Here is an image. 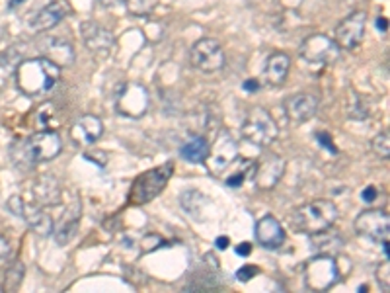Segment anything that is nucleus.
<instances>
[{"label": "nucleus", "instance_id": "38", "mask_svg": "<svg viewBox=\"0 0 390 293\" xmlns=\"http://www.w3.org/2000/svg\"><path fill=\"white\" fill-rule=\"evenodd\" d=\"M361 200L365 201V203H371V201L377 200V188L375 186H367L363 192H361Z\"/></svg>", "mask_w": 390, "mask_h": 293}, {"label": "nucleus", "instance_id": "41", "mask_svg": "<svg viewBox=\"0 0 390 293\" xmlns=\"http://www.w3.org/2000/svg\"><path fill=\"white\" fill-rule=\"evenodd\" d=\"M215 245H217L219 250H227L230 247V239L229 237H219V239L215 240Z\"/></svg>", "mask_w": 390, "mask_h": 293}, {"label": "nucleus", "instance_id": "21", "mask_svg": "<svg viewBox=\"0 0 390 293\" xmlns=\"http://www.w3.org/2000/svg\"><path fill=\"white\" fill-rule=\"evenodd\" d=\"M310 237V247L316 255H324V256H337L342 252L344 248V239L342 235L337 231H334L332 227L324 229V231L313 233L308 235Z\"/></svg>", "mask_w": 390, "mask_h": 293}, {"label": "nucleus", "instance_id": "19", "mask_svg": "<svg viewBox=\"0 0 390 293\" xmlns=\"http://www.w3.org/2000/svg\"><path fill=\"white\" fill-rule=\"evenodd\" d=\"M33 198L39 208H53L61 203V186L51 174L39 176L33 184Z\"/></svg>", "mask_w": 390, "mask_h": 293}, {"label": "nucleus", "instance_id": "6", "mask_svg": "<svg viewBox=\"0 0 390 293\" xmlns=\"http://www.w3.org/2000/svg\"><path fill=\"white\" fill-rule=\"evenodd\" d=\"M303 278H305V286L310 292H326V289L337 284L340 268H337L334 256L318 255L305 264Z\"/></svg>", "mask_w": 390, "mask_h": 293}, {"label": "nucleus", "instance_id": "29", "mask_svg": "<svg viewBox=\"0 0 390 293\" xmlns=\"http://www.w3.org/2000/svg\"><path fill=\"white\" fill-rule=\"evenodd\" d=\"M373 151H375L381 159H389L390 156V137L389 132H383L373 139Z\"/></svg>", "mask_w": 390, "mask_h": 293}, {"label": "nucleus", "instance_id": "14", "mask_svg": "<svg viewBox=\"0 0 390 293\" xmlns=\"http://www.w3.org/2000/svg\"><path fill=\"white\" fill-rule=\"evenodd\" d=\"M104 135V124L98 116L86 114L70 125V139L78 146H90Z\"/></svg>", "mask_w": 390, "mask_h": 293}, {"label": "nucleus", "instance_id": "12", "mask_svg": "<svg viewBox=\"0 0 390 293\" xmlns=\"http://www.w3.org/2000/svg\"><path fill=\"white\" fill-rule=\"evenodd\" d=\"M365 26H367V12L357 10L336 26V43L337 47H344L347 51H352L359 46L365 33Z\"/></svg>", "mask_w": 390, "mask_h": 293}, {"label": "nucleus", "instance_id": "30", "mask_svg": "<svg viewBox=\"0 0 390 293\" xmlns=\"http://www.w3.org/2000/svg\"><path fill=\"white\" fill-rule=\"evenodd\" d=\"M22 279H23V266L20 262H16L12 268H8L6 284H4V287H6V289H16V287L22 284Z\"/></svg>", "mask_w": 390, "mask_h": 293}, {"label": "nucleus", "instance_id": "1", "mask_svg": "<svg viewBox=\"0 0 390 293\" xmlns=\"http://www.w3.org/2000/svg\"><path fill=\"white\" fill-rule=\"evenodd\" d=\"M61 78V67L49 57H33L22 61L16 69V85L26 96H41L53 90Z\"/></svg>", "mask_w": 390, "mask_h": 293}, {"label": "nucleus", "instance_id": "16", "mask_svg": "<svg viewBox=\"0 0 390 293\" xmlns=\"http://www.w3.org/2000/svg\"><path fill=\"white\" fill-rule=\"evenodd\" d=\"M70 14V4L67 0H55L49 2L45 8H41L31 20V30L33 31H49Z\"/></svg>", "mask_w": 390, "mask_h": 293}, {"label": "nucleus", "instance_id": "32", "mask_svg": "<svg viewBox=\"0 0 390 293\" xmlns=\"http://www.w3.org/2000/svg\"><path fill=\"white\" fill-rule=\"evenodd\" d=\"M316 143L322 146V149H326L330 154H337V146L336 143L332 141V135L326 132H318L316 133Z\"/></svg>", "mask_w": 390, "mask_h": 293}, {"label": "nucleus", "instance_id": "5", "mask_svg": "<svg viewBox=\"0 0 390 293\" xmlns=\"http://www.w3.org/2000/svg\"><path fill=\"white\" fill-rule=\"evenodd\" d=\"M240 133L252 145L268 146L277 139L279 129H277L276 119L271 117L268 110L261 108V106H254L246 112L244 122L240 125Z\"/></svg>", "mask_w": 390, "mask_h": 293}, {"label": "nucleus", "instance_id": "42", "mask_svg": "<svg viewBox=\"0 0 390 293\" xmlns=\"http://www.w3.org/2000/svg\"><path fill=\"white\" fill-rule=\"evenodd\" d=\"M386 23H389V20H386V18H377V30L386 31L389 30V28H386Z\"/></svg>", "mask_w": 390, "mask_h": 293}, {"label": "nucleus", "instance_id": "34", "mask_svg": "<svg viewBox=\"0 0 390 293\" xmlns=\"http://www.w3.org/2000/svg\"><path fill=\"white\" fill-rule=\"evenodd\" d=\"M250 169H252V166H246L244 170H237L234 174H230V176L227 178V180H224V184L230 186V188H240V186L244 184L246 172H248V170H250Z\"/></svg>", "mask_w": 390, "mask_h": 293}, {"label": "nucleus", "instance_id": "17", "mask_svg": "<svg viewBox=\"0 0 390 293\" xmlns=\"http://www.w3.org/2000/svg\"><path fill=\"white\" fill-rule=\"evenodd\" d=\"M318 98L313 94H295L285 100V114L293 124H305L316 114Z\"/></svg>", "mask_w": 390, "mask_h": 293}, {"label": "nucleus", "instance_id": "8", "mask_svg": "<svg viewBox=\"0 0 390 293\" xmlns=\"http://www.w3.org/2000/svg\"><path fill=\"white\" fill-rule=\"evenodd\" d=\"M300 59L310 65H332L340 57V47L334 39L324 33H313L300 43L298 49Z\"/></svg>", "mask_w": 390, "mask_h": 293}, {"label": "nucleus", "instance_id": "45", "mask_svg": "<svg viewBox=\"0 0 390 293\" xmlns=\"http://www.w3.org/2000/svg\"><path fill=\"white\" fill-rule=\"evenodd\" d=\"M357 292H361V293L369 292V287L367 286H359V289H357Z\"/></svg>", "mask_w": 390, "mask_h": 293}, {"label": "nucleus", "instance_id": "3", "mask_svg": "<svg viewBox=\"0 0 390 293\" xmlns=\"http://www.w3.org/2000/svg\"><path fill=\"white\" fill-rule=\"evenodd\" d=\"M336 203L330 200H314L310 203H305L293 211L291 223L297 233L313 235V233L324 231L337 221Z\"/></svg>", "mask_w": 390, "mask_h": 293}, {"label": "nucleus", "instance_id": "36", "mask_svg": "<svg viewBox=\"0 0 390 293\" xmlns=\"http://www.w3.org/2000/svg\"><path fill=\"white\" fill-rule=\"evenodd\" d=\"M8 255H10V243H8L6 237L0 235V266L6 262Z\"/></svg>", "mask_w": 390, "mask_h": 293}, {"label": "nucleus", "instance_id": "25", "mask_svg": "<svg viewBox=\"0 0 390 293\" xmlns=\"http://www.w3.org/2000/svg\"><path fill=\"white\" fill-rule=\"evenodd\" d=\"M209 141L205 137H192V139H188L180 149V154H182V159L188 162H192V164H201V162H205L207 154H209Z\"/></svg>", "mask_w": 390, "mask_h": 293}, {"label": "nucleus", "instance_id": "40", "mask_svg": "<svg viewBox=\"0 0 390 293\" xmlns=\"http://www.w3.org/2000/svg\"><path fill=\"white\" fill-rule=\"evenodd\" d=\"M252 252V245L250 243H240L237 247V255L238 256H248Z\"/></svg>", "mask_w": 390, "mask_h": 293}, {"label": "nucleus", "instance_id": "31", "mask_svg": "<svg viewBox=\"0 0 390 293\" xmlns=\"http://www.w3.org/2000/svg\"><path fill=\"white\" fill-rule=\"evenodd\" d=\"M375 276H377V282H379V286L383 287L384 292H389V289H390V262H389V258H386L383 264H379V266H377Z\"/></svg>", "mask_w": 390, "mask_h": 293}, {"label": "nucleus", "instance_id": "7", "mask_svg": "<svg viewBox=\"0 0 390 293\" xmlns=\"http://www.w3.org/2000/svg\"><path fill=\"white\" fill-rule=\"evenodd\" d=\"M151 106V96L146 92V88L139 82H127L117 90L115 98V110L125 117L139 119L148 112Z\"/></svg>", "mask_w": 390, "mask_h": 293}, {"label": "nucleus", "instance_id": "24", "mask_svg": "<svg viewBox=\"0 0 390 293\" xmlns=\"http://www.w3.org/2000/svg\"><path fill=\"white\" fill-rule=\"evenodd\" d=\"M45 53L47 57L53 63H57L59 67H65V65H70V63L75 61V49H72V46H70L69 41H65V39H47Z\"/></svg>", "mask_w": 390, "mask_h": 293}, {"label": "nucleus", "instance_id": "33", "mask_svg": "<svg viewBox=\"0 0 390 293\" xmlns=\"http://www.w3.org/2000/svg\"><path fill=\"white\" fill-rule=\"evenodd\" d=\"M258 274H260V268H258V266L246 264V266H242V268L237 272V279L238 282H250V279H252L254 276H258Z\"/></svg>", "mask_w": 390, "mask_h": 293}, {"label": "nucleus", "instance_id": "4", "mask_svg": "<svg viewBox=\"0 0 390 293\" xmlns=\"http://www.w3.org/2000/svg\"><path fill=\"white\" fill-rule=\"evenodd\" d=\"M174 174V164L166 162L156 169H151L143 172L141 176L135 178V182L131 186L129 201L133 206H145L154 198H158L161 192L168 186L170 178Z\"/></svg>", "mask_w": 390, "mask_h": 293}, {"label": "nucleus", "instance_id": "13", "mask_svg": "<svg viewBox=\"0 0 390 293\" xmlns=\"http://www.w3.org/2000/svg\"><path fill=\"white\" fill-rule=\"evenodd\" d=\"M285 172V161L279 154H266L254 166V184L260 190H273Z\"/></svg>", "mask_w": 390, "mask_h": 293}, {"label": "nucleus", "instance_id": "18", "mask_svg": "<svg viewBox=\"0 0 390 293\" xmlns=\"http://www.w3.org/2000/svg\"><path fill=\"white\" fill-rule=\"evenodd\" d=\"M85 46L94 53H107L114 47V36L96 22H85L80 26Z\"/></svg>", "mask_w": 390, "mask_h": 293}, {"label": "nucleus", "instance_id": "28", "mask_svg": "<svg viewBox=\"0 0 390 293\" xmlns=\"http://www.w3.org/2000/svg\"><path fill=\"white\" fill-rule=\"evenodd\" d=\"M125 4H127V10H129L133 16L151 14L154 6L153 0H125Z\"/></svg>", "mask_w": 390, "mask_h": 293}, {"label": "nucleus", "instance_id": "2", "mask_svg": "<svg viewBox=\"0 0 390 293\" xmlns=\"http://www.w3.org/2000/svg\"><path fill=\"white\" fill-rule=\"evenodd\" d=\"M63 151V141L55 129H43L12 145V159L20 169H30L38 162L53 161Z\"/></svg>", "mask_w": 390, "mask_h": 293}, {"label": "nucleus", "instance_id": "10", "mask_svg": "<svg viewBox=\"0 0 390 293\" xmlns=\"http://www.w3.org/2000/svg\"><path fill=\"white\" fill-rule=\"evenodd\" d=\"M224 61H227L224 49L217 39L203 38L195 41V46L192 47V63L201 73L207 75L217 73L224 67Z\"/></svg>", "mask_w": 390, "mask_h": 293}, {"label": "nucleus", "instance_id": "20", "mask_svg": "<svg viewBox=\"0 0 390 293\" xmlns=\"http://www.w3.org/2000/svg\"><path fill=\"white\" fill-rule=\"evenodd\" d=\"M291 70V57L285 53H271L264 65V78L269 86H281L289 77Z\"/></svg>", "mask_w": 390, "mask_h": 293}, {"label": "nucleus", "instance_id": "15", "mask_svg": "<svg viewBox=\"0 0 390 293\" xmlns=\"http://www.w3.org/2000/svg\"><path fill=\"white\" fill-rule=\"evenodd\" d=\"M256 240H258V245H261L264 248H269V250H277V248L285 245V239H287V235H285L283 225L277 221L273 215H264L256 223Z\"/></svg>", "mask_w": 390, "mask_h": 293}, {"label": "nucleus", "instance_id": "43", "mask_svg": "<svg viewBox=\"0 0 390 293\" xmlns=\"http://www.w3.org/2000/svg\"><path fill=\"white\" fill-rule=\"evenodd\" d=\"M22 2H26V0H8V8H16L20 6Z\"/></svg>", "mask_w": 390, "mask_h": 293}, {"label": "nucleus", "instance_id": "39", "mask_svg": "<svg viewBox=\"0 0 390 293\" xmlns=\"http://www.w3.org/2000/svg\"><path fill=\"white\" fill-rule=\"evenodd\" d=\"M244 90L246 92H258L260 90V80H256V78H248L244 82Z\"/></svg>", "mask_w": 390, "mask_h": 293}, {"label": "nucleus", "instance_id": "9", "mask_svg": "<svg viewBox=\"0 0 390 293\" xmlns=\"http://www.w3.org/2000/svg\"><path fill=\"white\" fill-rule=\"evenodd\" d=\"M355 233L373 243H384L390 235V217L383 209H365L355 217Z\"/></svg>", "mask_w": 390, "mask_h": 293}, {"label": "nucleus", "instance_id": "22", "mask_svg": "<svg viewBox=\"0 0 390 293\" xmlns=\"http://www.w3.org/2000/svg\"><path fill=\"white\" fill-rule=\"evenodd\" d=\"M22 219L26 223L30 225V229L39 237H49L51 233H53V219L49 213L43 211V208H39V206H23V213Z\"/></svg>", "mask_w": 390, "mask_h": 293}, {"label": "nucleus", "instance_id": "44", "mask_svg": "<svg viewBox=\"0 0 390 293\" xmlns=\"http://www.w3.org/2000/svg\"><path fill=\"white\" fill-rule=\"evenodd\" d=\"M104 6H114V4H117V2H123V0H99Z\"/></svg>", "mask_w": 390, "mask_h": 293}, {"label": "nucleus", "instance_id": "37", "mask_svg": "<svg viewBox=\"0 0 390 293\" xmlns=\"http://www.w3.org/2000/svg\"><path fill=\"white\" fill-rule=\"evenodd\" d=\"M85 159L96 162V166H104L107 162V156L102 151H98V153H85Z\"/></svg>", "mask_w": 390, "mask_h": 293}, {"label": "nucleus", "instance_id": "27", "mask_svg": "<svg viewBox=\"0 0 390 293\" xmlns=\"http://www.w3.org/2000/svg\"><path fill=\"white\" fill-rule=\"evenodd\" d=\"M57 124H59V122H57L55 106L51 104V102H47V104H43V106L38 110L36 125H38L39 132H43V129H55V125Z\"/></svg>", "mask_w": 390, "mask_h": 293}, {"label": "nucleus", "instance_id": "26", "mask_svg": "<svg viewBox=\"0 0 390 293\" xmlns=\"http://www.w3.org/2000/svg\"><path fill=\"white\" fill-rule=\"evenodd\" d=\"M180 203H182V208L188 215L195 217V219H203L201 213H203V209L207 206V198L197 190H184V192L180 193Z\"/></svg>", "mask_w": 390, "mask_h": 293}, {"label": "nucleus", "instance_id": "35", "mask_svg": "<svg viewBox=\"0 0 390 293\" xmlns=\"http://www.w3.org/2000/svg\"><path fill=\"white\" fill-rule=\"evenodd\" d=\"M8 209H10V211H12V213H14V215H18V217H22V213H23V206H26V201L22 200V198H20V196H12V198H10V200H8Z\"/></svg>", "mask_w": 390, "mask_h": 293}, {"label": "nucleus", "instance_id": "11", "mask_svg": "<svg viewBox=\"0 0 390 293\" xmlns=\"http://www.w3.org/2000/svg\"><path fill=\"white\" fill-rule=\"evenodd\" d=\"M238 159V143L229 132H221L217 135L213 146H209L207 164L213 174H221L222 170L232 166V162Z\"/></svg>", "mask_w": 390, "mask_h": 293}, {"label": "nucleus", "instance_id": "23", "mask_svg": "<svg viewBox=\"0 0 390 293\" xmlns=\"http://www.w3.org/2000/svg\"><path fill=\"white\" fill-rule=\"evenodd\" d=\"M78 219H80V203H78L77 200L75 209H69L67 215L63 217L61 223L57 225V227H53L55 240H57L59 247H65V245L75 237V233H77L78 229Z\"/></svg>", "mask_w": 390, "mask_h": 293}]
</instances>
